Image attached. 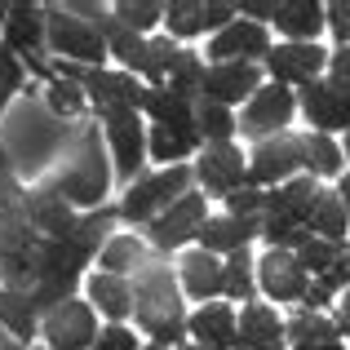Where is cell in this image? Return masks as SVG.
I'll return each mask as SVG.
<instances>
[{"instance_id": "obj_16", "label": "cell", "mask_w": 350, "mask_h": 350, "mask_svg": "<svg viewBox=\"0 0 350 350\" xmlns=\"http://www.w3.org/2000/svg\"><path fill=\"white\" fill-rule=\"evenodd\" d=\"M262 53H266V31H262V23H248V18L217 31V40L208 44L213 67L217 62H239V58H262Z\"/></svg>"}, {"instance_id": "obj_22", "label": "cell", "mask_w": 350, "mask_h": 350, "mask_svg": "<svg viewBox=\"0 0 350 350\" xmlns=\"http://www.w3.org/2000/svg\"><path fill=\"white\" fill-rule=\"evenodd\" d=\"M235 346L239 350H275L280 346V319L271 306H244L235 319Z\"/></svg>"}, {"instance_id": "obj_23", "label": "cell", "mask_w": 350, "mask_h": 350, "mask_svg": "<svg viewBox=\"0 0 350 350\" xmlns=\"http://www.w3.org/2000/svg\"><path fill=\"white\" fill-rule=\"evenodd\" d=\"M191 337H196L204 350H226V346H235V315L226 306H200L196 315H191Z\"/></svg>"}, {"instance_id": "obj_5", "label": "cell", "mask_w": 350, "mask_h": 350, "mask_svg": "<svg viewBox=\"0 0 350 350\" xmlns=\"http://www.w3.org/2000/svg\"><path fill=\"white\" fill-rule=\"evenodd\" d=\"M9 129H14V142H18V169H36V164L67 137V129H58L40 107H31V103L18 107L14 120H9Z\"/></svg>"}, {"instance_id": "obj_10", "label": "cell", "mask_w": 350, "mask_h": 350, "mask_svg": "<svg viewBox=\"0 0 350 350\" xmlns=\"http://www.w3.org/2000/svg\"><path fill=\"white\" fill-rule=\"evenodd\" d=\"M293 111H297V103H293L288 85H266L244 107V133H253V137L275 133V129H284L293 120Z\"/></svg>"}, {"instance_id": "obj_44", "label": "cell", "mask_w": 350, "mask_h": 350, "mask_svg": "<svg viewBox=\"0 0 350 350\" xmlns=\"http://www.w3.org/2000/svg\"><path fill=\"white\" fill-rule=\"evenodd\" d=\"M266 204V196L262 191H253V187H239L235 196H231V217H257V208Z\"/></svg>"}, {"instance_id": "obj_38", "label": "cell", "mask_w": 350, "mask_h": 350, "mask_svg": "<svg viewBox=\"0 0 350 350\" xmlns=\"http://www.w3.org/2000/svg\"><path fill=\"white\" fill-rule=\"evenodd\" d=\"M293 346H306V342H337V324H328V319L319 315H297L288 328Z\"/></svg>"}, {"instance_id": "obj_17", "label": "cell", "mask_w": 350, "mask_h": 350, "mask_svg": "<svg viewBox=\"0 0 350 350\" xmlns=\"http://www.w3.org/2000/svg\"><path fill=\"white\" fill-rule=\"evenodd\" d=\"M200 178L208 182V191H222V196H235L244 187V155L235 151L231 142H217L200 155Z\"/></svg>"}, {"instance_id": "obj_35", "label": "cell", "mask_w": 350, "mask_h": 350, "mask_svg": "<svg viewBox=\"0 0 350 350\" xmlns=\"http://www.w3.org/2000/svg\"><path fill=\"white\" fill-rule=\"evenodd\" d=\"M297 262H301V271H319V275H328L337 262H342V248L328 244V239H306V244L297 248Z\"/></svg>"}, {"instance_id": "obj_41", "label": "cell", "mask_w": 350, "mask_h": 350, "mask_svg": "<svg viewBox=\"0 0 350 350\" xmlns=\"http://www.w3.org/2000/svg\"><path fill=\"white\" fill-rule=\"evenodd\" d=\"M346 284H350V253H342V262H337L333 271H328L324 280H319L315 288L306 293V301H324V297H333L337 288H346Z\"/></svg>"}, {"instance_id": "obj_47", "label": "cell", "mask_w": 350, "mask_h": 350, "mask_svg": "<svg viewBox=\"0 0 350 350\" xmlns=\"http://www.w3.org/2000/svg\"><path fill=\"white\" fill-rule=\"evenodd\" d=\"M324 18L333 23L337 40H342V44H350V5H328V9H324Z\"/></svg>"}, {"instance_id": "obj_48", "label": "cell", "mask_w": 350, "mask_h": 350, "mask_svg": "<svg viewBox=\"0 0 350 350\" xmlns=\"http://www.w3.org/2000/svg\"><path fill=\"white\" fill-rule=\"evenodd\" d=\"M328 62H333V76L342 80V85H350V44H342V49H337Z\"/></svg>"}, {"instance_id": "obj_1", "label": "cell", "mask_w": 350, "mask_h": 350, "mask_svg": "<svg viewBox=\"0 0 350 350\" xmlns=\"http://www.w3.org/2000/svg\"><path fill=\"white\" fill-rule=\"evenodd\" d=\"M133 288V310L137 324L155 337V342H178L182 337V306H178V288H173V271L164 262H142L137 266V284Z\"/></svg>"}, {"instance_id": "obj_3", "label": "cell", "mask_w": 350, "mask_h": 350, "mask_svg": "<svg viewBox=\"0 0 350 350\" xmlns=\"http://www.w3.org/2000/svg\"><path fill=\"white\" fill-rule=\"evenodd\" d=\"M44 36H49L53 53H67V58H80V62H103V53H107L98 23H85L71 9H49L44 14Z\"/></svg>"}, {"instance_id": "obj_20", "label": "cell", "mask_w": 350, "mask_h": 350, "mask_svg": "<svg viewBox=\"0 0 350 350\" xmlns=\"http://www.w3.org/2000/svg\"><path fill=\"white\" fill-rule=\"evenodd\" d=\"M178 271H182V284H187V293H191L196 301H208L213 293H222V288H226V266L217 262L213 253H204V248L187 253Z\"/></svg>"}, {"instance_id": "obj_27", "label": "cell", "mask_w": 350, "mask_h": 350, "mask_svg": "<svg viewBox=\"0 0 350 350\" xmlns=\"http://www.w3.org/2000/svg\"><path fill=\"white\" fill-rule=\"evenodd\" d=\"M142 107L155 116V124H164V129H196V111H191V103L178 98V94H169V89H151Z\"/></svg>"}, {"instance_id": "obj_29", "label": "cell", "mask_w": 350, "mask_h": 350, "mask_svg": "<svg viewBox=\"0 0 350 350\" xmlns=\"http://www.w3.org/2000/svg\"><path fill=\"white\" fill-rule=\"evenodd\" d=\"M0 319H5V328L14 337H31L36 333V306L27 293H9L0 288Z\"/></svg>"}, {"instance_id": "obj_56", "label": "cell", "mask_w": 350, "mask_h": 350, "mask_svg": "<svg viewBox=\"0 0 350 350\" xmlns=\"http://www.w3.org/2000/svg\"><path fill=\"white\" fill-rule=\"evenodd\" d=\"M196 350H204V346H196Z\"/></svg>"}, {"instance_id": "obj_25", "label": "cell", "mask_w": 350, "mask_h": 350, "mask_svg": "<svg viewBox=\"0 0 350 350\" xmlns=\"http://www.w3.org/2000/svg\"><path fill=\"white\" fill-rule=\"evenodd\" d=\"M275 23H280V31L293 36V44H315L319 27H324V5H315V0L275 5Z\"/></svg>"}, {"instance_id": "obj_9", "label": "cell", "mask_w": 350, "mask_h": 350, "mask_svg": "<svg viewBox=\"0 0 350 350\" xmlns=\"http://www.w3.org/2000/svg\"><path fill=\"white\" fill-rule=\"evenodd\" d=\"M200 226H204V200L187 191L178 204L164 208L151 222V244L155 248H178V244H187L191 235H200Z\"/></svg>"}, {"instance_id": "obj_6", "label": "cell", "mask_w": 350, "mask_h": 350, "mask_svg": "<svg viewBox=\"0 0 350 350\" xmlns=\"http://www.w3.org/2000/svg\"><path fill=\"white\" fill-rule=\"evenodd\" d=\"M44 337L53 350H94V310L85 301H62L58 310L44 315Z\"/></svg>"}, {"instance_id": "obj_8", "label": "cell", "mask_w": 350, "mask_h": 350, "mask_svg": "<svg viewBox=\"0 0 350 350\" xmlns=\"http://www.w3.org/2000/svg\"><path fill=\"white\" fill-rule=\"evenodd\" d=\"M297 164H306V137L280 133V137H266V142L253 151L248 178L253 182H280V178H288Z\"/></svg>"}, {"instance_id": "obj_13", "label": "cell", "mask_w": 350, "mask_h": 350, "mask_svg": "<svg viewBox=\"0 0 350 350\" xmlns=\"http://www.w3.org/2000/svg\"><path fill=\"white\" fill-rule=\"evenodd\" d=\"M244 94H257V67L253 62H217V67L204 71V98L217 107L244 103Z\"/></svg>"}, {"instance_id": "obj_32", "label": "cell", "mask_w": 350, "mask_h": 350, "mask_svg": "<svg viewBox=\"0 0 350 350\" xmlns=\"http://www.w3.org/2000/svg\"><path fill=\"white\" fill-rule=\"evenodd\" d=\"M146 257H142V244L133 235H116L111 244L103 248V271L107 275H120V271H137Z\"/></svg>"}, {"instance_id": "obj_34", "label": "cell", "mask_w": 350, "mask_h": 350, "mask_svg": "<svg viewBox=\"0 0 350 350\" xmlns=\"http://www.w3.org/2000/svg\"><path fill=\"white\" fill-rule=\"evenodd\" d=\"M196 129L200 133H208L213 137V146L217 142H226V137L235 133V120H231V111H226V107H217V103H200V111H196Z\"/></svg>"}, {"instance_id": "obj_49", "label": "cell", "mask_w": 350, "mask_h": 350, "mask_svg": "<svg viewBox=\"0 0 350 350\" xmlns=\"http://www.w3.org/2000/svg\"><path fill=\"white\" fill-rule=\"evenodd\" d=\"M244 14L248 18H275V5H257L253 0V5H244Z\"/></svg>"}, {"instance_id": "obj_4", "label": "cell", "mask_w": 350, "mask_h": 350, "mask_svg": "<svg viewBox=\"0 0 350 350\" xmlns=\"http://www.w3.org/2000/svg\"><path fill=\"white\" fill-rule=\"evenodd\" d=\"M191 187V169H182V164H173V169L155 173V178L137 182L133 191L124 196V204H120V217H129V222H146L151 213H160L164 204H178L182 196H187Z\"/></svg>"}, {"instance_id": "obj_12", "label": "cell", "mask_w": 350, "mask_h": 350, "mask_svg": "<svg viewBox=\"0 0 350 350\" xmlns=\"http://www.w3.org/2000/svg\"><path fill=\"white\" fill-rule=\"evenodd\" d=\"M85 94L98 103V111L111 116V111H137L146 103V89H137L133 76H116V71H85Z\"/></svg>"}, {"instance_id": "obj_51", "label": "cell", "mask_w": 350, "mask_h": 350, "mask_svg": "<svg viewBox=\"0 0 350 350\" xmlns=\"http://www.w3.org/2000/svg\"><path fill=\"white\" fill-rule=\"evenodd\" d=\"M342 328H346V333H350V293H346V297H342Z\"/></svg>"}, {"instance_id": "obj_54", "label": "cell", "mask_w": 350, "mask_h": 350, "mask_svg": "<svg viewBox=\"0 0 350 350\" xmlns=\"http://www.w3.org/2000/svg\"><path fill=\"white\" fill-rule=\"evenodd\" d=\"M346 151H350V133H346Z\"/></svg>"}, {"instance_id": "obj_21", "label": "cell", "mask_w": 350, "mask_h": 350, "mask_svg": "<svg viewBox=\"0 0 350 350\" xmlns=\"http://www.w3.org/2000/svg\"><path fill=\"white\" fill-rule=\"evenodd\" d=\"M253 235H257V217H208L200 226L204 253H239Z\"/></svg>"}, {"instance_id": "obj_14", "label": "cell", "mask_w": 350, "mask_h": 350, "mask_svg": "<svg viewBox=\"0 0 350 350\" xmlns=\"http://www.w3.org/2000/svg\"><path fill=\"white\" fill-rule=\"evenodd\" d=\"M324 62H328V53L319 49V44H280V49L271 53L275 85H315Z\"/></svg>"}, {"instance_id": "obj_37", "label": "cell", "mask_w": 350, "mask_h": 350, "mask_svg": "<svg viewBox=\"0 0 350 350\" xmlns=\"http://www.w3.org/2000/svg\"><path fill=\"white\" fill-rule=\"evenodd\" d=\"M226 293L239 301L253 297V262H248V248L231 253V262H226Z\"/></svg>"}, {"instance_id": "obj_18", "label": "cell", "mask_w": 350, "mask_h": 350, "mask_svg": "<svg viewBox=\"0 0 350 350\" xmlns=\"http://www.w3.org/2000/svg\"><path fill=\"white\" fill-rule=\"evenodd\" d=\"M315 204H319V191L310 178H293L288 187H280L275 196H266V208H271V217H284L288 226H306L310 217H315Z\"/></svg>"}, {"instance_id": "obj_30", "label": "cell", "mask_w": 350, "mask_h": 350, "mask_svg": "<svg viewBox=\"0 0 350 350\" xmlns=\"http://www.w3.org/2000/svg\"><path fill=\"white\" fill-rule=\"evenodd\" d=\"M204 71L208 67H200V53H187V49H182L178 62H173V71H169V76H173V89H169V94H178V98H187V103H191L196 94H204Z\"/></svg>"}, {"instance_id": "obj_15", "label": "cell", "mask_w": 350, "mask_h": 350, "mask_svg": "<svg viewBox=\"0 0 350 350\" xmlns=\"http://www.w3.org/2000/svg\"><path fill=\"white\" fill-rule=\"evenodd\" d=\"M103 124H107V133H111L120 178H133L137 164H142V155H146V142H142V124H137V111H111V116H103Z\"/></svg>"}, {"instance_id": "obj_52", "label": "cell", "mask_w": 350, "mask_h": 350, "mask_svg": "<svg viewBox=\"0 0 350 350\" xmlns=\"http://www.w3.org/2000/svg\"><path fill=\"white\" fill-rule=\"evenodd\" d=\"M342 204H346V217H350V178H342Z\"/></svg>"}, {"instance_id": "obj_24", "label": "cell", "mask_w": 350, "mask_h": 350, "mask_svg": "<svg viewBox=\"0 0 350 350\" xmlns=\"http://www.w3.org/2000/svg\"><path fill=\"white\" fill-rule=\"evenodd\" d=\"M40 36H44V14H40V9H36V5H9V18H5V40H9V49L36 58ZM36 62H40V58H36Z\"/></svg>"}, {"instance_id": "obj_33", "label": "cell", "mask_w": 350, "mask_h": 350, "mask_svg": "<svg viewBox=\"0 0 350 350\" xmlns=\"http://www.w3.org/2000/svg\"><path fill=\"white\" fill-rule=\"evenodd\" d=\"M111 222H116L111 208H103V213H89V217H80V222L71 226V235H67V239H76L85 253H98V248H103V235L111 231Z\"/></svg>"}, {"instance_id": "obj_46", "label": "cell", "mask_w": 350, "mask_h": 350, "mask_svg": "<svg viewBox=\"0 0 350 350\" xmlns=\"http://www.w3.org/2000/svg\"><path fill=\"white\" fill-rule=\"evenodd\" d=\"M94 350H137V337L129 333V328H120V324H111L103 337L94 342Z\"/></svg>"}, {"instance_id": "obj_2", "label": "cell", "mask_w": 350, "mask_h": 350, "mask_svg": "<svg viewBox=\"0 0 350 350\" xmlns=\"http://www.w3.org/2000/svg\"><path fill=\"white\" fill-rule=\"evenodd\" d=\"M107 182H111V173L103 169L98 129H80V137H76V160H71V169L62 173L53 187H58L67 200H76V204H98V200L107 196Z\"/></svg>"}, {"instance_id": "obj_50", "label": "cell", "mask_w": 350, "mask_h": 350, "mask_svg": "<svg viewBox=\"0 0 350 350\" xmlns=\"http://www.w3.org/2000/svg\"><path fill=\"white\" fill-rule=\"evenodd\" d=\"M297 350H342L337 342H306V346H297Z\"/></svg>"}, {"instance_id": "obj_40", "label": "cell", "mask_w": 350, "mask_h": 350, "mask_svg": "<svg viewBox=\"0 0 350 350\" xmlns=\"http://www.w3.org/2000/svg\"><path fill=\"white\" fill-rule=\"evenodd\" d=\"M49 107H53V111H62V116H76L80 107H85V94H80L76 80L53 76V80H49Z\"/></svg>"}, {"instance_id": "obj_26", "label": "cell", "mask_w": 350, "mask_h": 350, "mask_svg": "<svg viewBox=\"0 0 350 350\" xmlns=\"http://www.w3.org/2000/svg\"><path fill=\"white\" fill-rule=\"evenodd\" d=\"M89 301H94L103 315H111V319H124L129 310H133V288H129L120 275H94L89 280Z\"/></svg>"}, {"instance_id": "obj_45", "label": "cell", "mask_w": 350, "mask_h": 350, "mask_svg": "<svg viewBox=\"0 0 350 350\" xmlns=\"http://www.w3.org/2000/svg\"><path fill=\"white\" fill-rule=\"evenodd\" d=\"M23 71H18V58H9V49H0V107L9 103V94L18 89Z\"/></svg>"}, {"instance_id": "obj_36", "label": "cell", "mask_w": 350, "mask_h": 350, "mask_svg": "<svg viewBox=\"0 0 350 350\" xmlns=\"http://www.w3.org/2000/svg\"><path fill=\"white\" fill-rule=\"evenodd\" d=\"M306 164L319 173V178H333V173L342 169V151H337L324 133H315V137H306Z\"/></svg>"}, {"instance_id": "obj_28", "label": "cell", "mask_w": 350, "mask_h": 350, "mask_svg": "<svg viewBox=\"0 0 350 350\" xmlns=\"http://www.w3.org/2000/svg\"><path fill=\"white\" fill-rule=\"evenodd\" d=\"M200 146V129H164L155 124L151 129V142H146V151L155 155V160H182V155H191Z\"/></svg>"}, {"instance_id": "obj_11", "label": "cell", "mask_w": 350, "mask_h": 350, "mask_svg": "<svg viewBox=\"0 0 350 350\" xmlns=\"http://www.w3.org/2000/svg\"><path fill=\"white\" fill-rule=\"evenodd\" d=\"M301 107H306L315 129H350V85H342V80L306 85L301 89Z\"/></svg>"}, {"instance_id": "obj_19", "label": "cell", "mask_w": 350, "mask_h": 350, "mask_svg": "<svg viewBox=\"0 0 350 350\" xmlns=\"http://www.w3.org/2000/svg\"><path fill=\"white\" fill-rule=\"evenodd\" d=\"M164 18H169V31L173 36H200L208 31V27H231L235 9L231 5H191V0H178V5L164 9Z\"/></svg>"}, {"instance_id": "obj_42", "label": "cell", "mask_w": 350, "mask_h": 350, "mask_svg": "<svg viewBox=\"0 0 350 350\" xmlns=\"http://www.w3.org/2000/svg\"><path fill=\"white\" fill-rule=\"evenodd\" d=\"M160 14H164V9L160 5H146V0H142V5H133V0H129V5H116V18L129 27V31H146Z\"/></svg>"}, {"instance_id": "obj_53", "label": "cell", "mask_w": 350, "mask_h": 350, "mask_svg": "<svg viewBox=\"0 0 350 350\" xmlns=\"http://www.w3.org/2000/svg\"><path fill=\"white\" fill-rule=\"evenodd\" d=\"M0 350H23L18 342H9V337H0Z\"/></svg>"}, {"instance_id": "obj_55", "label": "cell", "mask_w": 350, "mask_h": 350, "mask_svg": "<svg viewBox=\"0 0 350 350\" xmlns=\"http://www.w3.org/2000/svg\"><path fill=\"white\" fill-rule=\"evenodd\" d=\"M151 350H164V346H151Z\"/></svg>"}, {"instance_id": "obj_39", "label": "cell", "mask_w": 350, "mask_h": 350, "mask_svg": "<svg viewBox=\"0 0 350 350\" xmlns=\"http://www.w3.org/2000/svg\"><path fill=\"white\" fill-rule=\"evenodd\" d=\"M178 44L173 40H146V71L142 76H151V80H164L173 71V62H178Z\"/></svg>"}, {"instance_id": "obj_31", "label": "cell", "mask_w": 350, "mask_h": 350, "mask_svg": "<svg viewBox=\"0 0 350 350\" xmlns=\"http://www.w3.org/2000/svg\"><path fill=\"white\" fill-rule=\"evenodd\" d=\"M310 226H315V235H324L328 244H337L342 231H346V204H342V196H324V191H319V204H315Z\"/></svg>"}, {"instance_id": "obj_7", "label": "cell", "mask_w": 350, "mask_h": 350, "mask_svg": "<svg viewBox=\"0 0 350 350\" xmlns=\"http://www.w3.org/2000/svg\"><path fill=\"white\" fill-rule=\"evenodd\" d=\"M257 284H262V293L275 297V301H297V297L310 293L301 262L293 253H284V248H271V253L257 262Z\"/></svg>"}, {"instance_id": "obj_43", "label": "cell", "mask_w": 350, "mask_h": 350, "mask_svg": "<svg viewBox=\"0 0 350 350\" xmlns=\"http://www.w3.org/2000/svg\"><path fill=\"white\" fill-rule=\"evenodd\" d=\"M266 239H271L275 248H284V253H288L293 244H297V248L306 244V239H301V231H297V226H288L284 217H266Z\"/></svg>"}]
</instances>
